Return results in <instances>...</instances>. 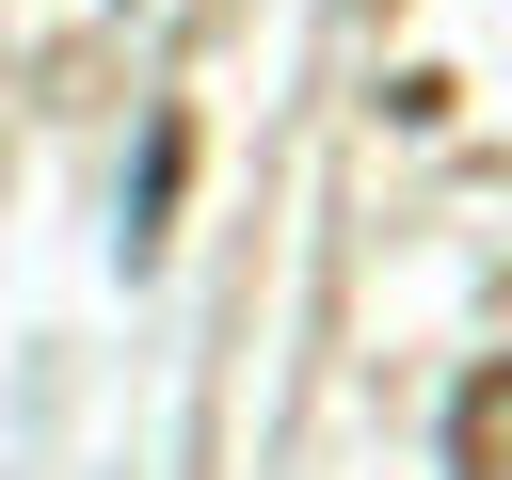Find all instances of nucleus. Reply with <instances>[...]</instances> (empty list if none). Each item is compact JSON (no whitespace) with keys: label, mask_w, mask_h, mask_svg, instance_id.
Here are the masks:
<instances>
[{"label":"nucleus","mask_w":512,"mask_h":480,"mask_svg":"<svg viewBox=\"0 0 512 480\" xmlns=\"http://www.w3.org/2000/svg\"><path fill=\"white\" fill-rule=\"evenodd\" d=\"M448 464H464V480H512V352L448 400Z\"/></svg>","instance_id":"f257e3e1"},{"label":"nucleus","mask_w":512,"mask_h":480,"mask_svg":"<svg viewBox=\"0 0 512 480\" xmlns=\"http://www.w3.org/2000/svg\"><path fill=\"white\" fill-rule=\"evenodd\" d=\"M176 176H192V128L160 112V128H144V192H128V240H160V208H176Z\"/></svg>","instance_id":"f03ea898"}]
</instances>
